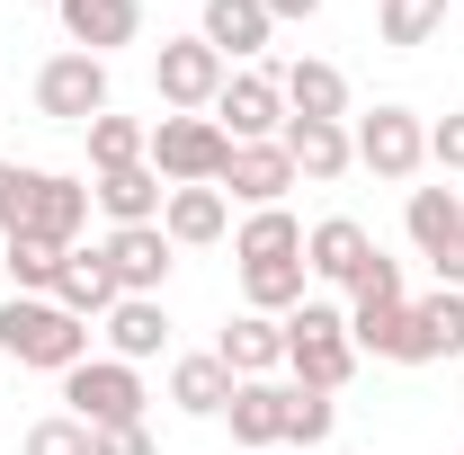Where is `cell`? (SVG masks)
I'll return each mask as SVG.
<instances>
[{"instance_id": "8992f818", "label": "cell", "mask_w": 464, "mask_h": 455, "mask_svg": "<svg viewBox=\"0 0 464 455\" xmlns=\"http://www.w3.org/2000/svg\"><path fill=\"white\" fill-rule=\"evenodd\" d=\"M232 63L206 45V36H161V54H152V90H161V116H215L224 99Z\"/></svg>"}, {"instance_id": "5b68a950", "label": "cell", "mask_w": 464, "mask_h": 455, "mask_svg": "<svg viewBox=\"0 0 464 455\" xmlns=\"http://www.w3.org/2000/svg\"><path fill=\"white\" fill-rule=\"evenodd\" d=\"M348 143H357V170L393 179V188H411V179L429 170V116H420V108H402V99L366 108L357 125H348Z\"/></svg>"}, {"instance_id": "52a82bcc", "label": "cell", "mask_w": 464, "mask_h": 455, "mask_svg": "<svg viewBox=\"0 0 464 455\" xmlns=\"http://www.w3.org/2000/svg\"><path fill=\"white\" fill-rule=\"evenodd\" d=\"M116 90H108V63L99 54H45L36 63V116H54V125H90V116H108Z\"/></svg>"}, {"instance_id": "30bf717a", "label": "cell", "mask_w": 464, "mask_h": 455, "mask_svg": "<svg viewBox=\"0 0 464 455\" xmlns=\"http://www.w3.org/2000/svg\"><path fill=\"white\" fill-rule=\"evenodd\" d=\"M286 402H295L286 375H250V384H232V402H224L232 447H241V455H277V447H286Z\"/></svg>"}, {"instance_id": "44dd1931", "label": "cell", "mask_w": 464, "mask_h": 455, "mask_svg": "<svg viewBox=\"0 0 464 455\" xmlns=\"http://www.w3.org/2000/svg\"><path fill=\"white\" fill-rule=\"evenodd\" d=\"M215 357H224L241 384H250V375H286V322H268V313H232L224 340H215Z\"/></svg>"}, {"instance_id": "83f0119b", "label": "cell", "mask_w": 464, "mask_h": 455, "mask_svg": "<svg viewBox=\"0 0 464 455\" xmlns=\"http://www.w3.org/2000/svg\"><path fill=\"white\" fill-rule=\"evenodd\" d=\"M63 259H72V250L36 241V232H0V268H9V295H54Z\"/></svg>"}, {"instance_id": "f1b7e54d", "label": "cell", "mask_w": 464, "mask_h": 455, "mask_svg": "<svg viewBox=\"0 0 464 455\" xmlns=\"http://www.w3.org/2000/svg\"><path fill=\"white\" fill-rule=\"evenodd\" d=\"M81 134H90V170H125V161H143V143H152V125H143V116H90V125H81Z\"/></svg>"}, {"instance_id": "8fae6325", "label": "cell", "mask_w": 464, "mask_h": 455, "mask_svg": "<svg viewBox=\"0 0 464 455\" xmlns=\"http://www.w3.org/2000/svg\"><path fill=\"white\" fill-rule=\"evenodd\" d=\"M99 259H108L116 295H161L179 250H170V232H161V224H116L108 241H99Z\"/></svg>"}, {"instance_id": "ffe728a7", "label": "cell", "mask_w": 464, "mask_h": 455, "mask_svg": "<svg viewBox=\"0 0 464 455\" xmlns=\"http://www.w3.org/2000/svg\"><path fill=\"white\" fill-rule=\"evenodd\" d=\"M99 340H108V357H125V366H152V357L170 348V313H161V295H116V313L99 322Z\"/></svg>"}, {"instance_id": "f35d334b", "label": "cell", "mask_w": 464, "mask_h": 455, "mask_svg": "<svg viewBox=\"0 0 464 455\" xmlns=\"http://www.w3.org/2000/svg\"><path fill=\"white\" fill-rule=\"evenodd\" d=\"M438 286H464V215H456V241H447V259H438Z\"/></svg>"}, {"instance_id": "3957f363", "label": "cell", "mask_w": 464, "mask_h": 455, "mask_svg": "<svg viewBox=\"0 0 464 455\" xmlns=\"http://www.w3.org/2000/svg\"><path fill=\"white\" fill-rule=\"evenodd\" d=\"M143 161L161 170V188H215L224 161H232V134L215 125V116H152Z\"/></svg>"}, {"instance_id": "6da1fadb", "label": "cell", "mask_w": 464, "mask_h": 455, "mask_svg": "<svg viewBox=\"0 0 464 455\" xmlns=\"http://www.w3.org/2000/svg\"><path fill=\"white\" fill-rule=\"evenodd\" d=\"M90 322H72L54 295H9L0 304V357H18V366H36V375H72L81 357H90Z\"/></svg>"}, {"instance_id": "ac0fdd59", "label": "cell", "mask_w": 464, "mask_h": 455, "mask_svg": "<svg viewBox=\"0 0 464 455\" xmlns=\"http://www.w3.org/2000/svg\"><path fill=\"white\" fill-rule=\"evenodd\" d=\"M286 161H295V179H313V188H331V179H348L357 170V143H348V125H322V116H286Z\"/></svg>"}, {"instance_id": "b9f144b4", "label": "cell", "mask_w": 464, "mask_h": 455, "mask_svg": "<svg viewBox=\"0 0 464 455\" xmlns=\"http://www.w3.org/2000/svg\"><path fill=\"white\" fill-rule=\"evenodd\" d=\"M456 455H464V447H456Z\"/></svg>"}, {"instance_id": "d4e9b609", "label": "cell", "mask_w": 464, "mask_h": 455, "mask_svg": "<svg viewBox=\"0 0 464 455\" xmlns=\"http://www.w3.org/2000/svg\"><path fill=\"white\" fill-rule=\"evenodd\" d=\"M54 304L72 313V322H90V331H99V322L116 313V277H108V259H99V250H72V259H63V277H54Z\"/></svg>"}, {"instance_id": "f546056e", "label": "cell", "mask_w": 464, "mask_h": 455, "mask_svg": "<svg viewBox=\"0 0 464 455\" xmlns=\"http://www.w3.org/2000/svg\"><path fill=\"white\" fill-rule=\"evenodd\" d=\"M331 429H340V393H313V384H295L286 402V447H331Z\"/></svg>"}, {"instance_id": "484cf974", "label": "cell", "mask_w": 464, "mask_h": 455, "mask_svg": "<svg viewBox=\"0 0 464 455\" xmlns=\"http://www.w3.org/2000/svg\"><path fill=\"white\" fill-rule=\"evenodd\" d=\"M456 215H464L456 188H411V197H402V232H411V250H420L429 268L447 259V241H456Z\"/></svg>"}, {"instance_id": "74e56055", "label": "cell", "mask_w": 464, "mask_h": 455, "mask_svg": "<svg viewBox=\"0 0 464 455\" xmlns=\"http://www.w3.org/2000/svg\"><path fill=\"white\" fill-rule=\"evenodd\" d=\"M259 9H268L277 27H304V18H322V0H259Z\"/></svg>"}, {"instance_id": "2e32d148", "label": "cell", "mask_w": 464, "mask_h": 455, "mask_svg": "<svg viewBox=\"0 0 464 455\" xmlns=\"http://www.w3.org/2000/svg\"><path fill=\"white\" fill-rule=\"evenodd\" d=\"M197 36H206V45H215V54H224L232 72H250V63L268 54L277 18H268L259 0H206V9H197Z\"/></svg>"}, {"instance_id": "ba28073f", "label": "cell", "mask_w": 464, "mask_h": 455, "mask_svg": "<svg viewBox=\"0 0 464 455\" xmlns=\"http://www.w3.org/2000/svg\"><path fill=\"white\" fill-rule=\"evenodd\" d=\"M215 125H224L232 143H277V134H286V90H277V72H268V63L232 72L224 99H215Z\"/></svg>"}, {"instance_id": "60d3db41", "label": "cell", "mask_w": 464, "mask_h": 455, "mask_svg": "<svg viewBox=\"0 0 464 455\" xmlns=\"http://www.w3.org/2000/svg\"><path fill=\"white\" fill-rule=\"evenodd\" d=\"M447 9H464V0H447Z\"/></svg>"}, {"instance_id": "5bb4252c", "label": "cell", "mask_w": 464, "mask_h": 455, "mask_svg": "<svg viewBox=\"0 0 464 455\" xmlns=\"http://www.w3.org/2000/svg\"><path fill=\"white\" fill-rule=\"evenodd\" d=\"M215 188H224L232 206H250V215H259V206H286V188H304V179H295L286 143H232V161H224Z\"/></svg>"}, {"instance_id": "cb8c5ba5", "label": "cell", "mask_w": 464, "mask_h": 455, "mask_svg": "<svg viewBox=\"0 0 464 455\" xmlns=\"http://www.w3.org/2000/svg\"><path fill=\"white\" fill-rule=\"evenodd\" d=\"M232 375L215 348H197V357H170V402L188 411V420H224V402H232Z\"/></svg>"}, {"instance_id": "4fadbf2b", "label": "cell", "mask_w": 464, "mask_h": 455, "mask_svg": "<svg viewBox=\"0 0 464 455\" xmlns=\"http://www.w3.org/2000/svg\"><path fill=\"white\" fill-rule=\"evenodd\" d=\"M54 18H63V45L99 54V63L143 36V0H54Z\"/></svg>"}, {"instance_id": "603a6c76", "label": "cell", "mask_w": 464, "mask_h": 455, "mask_svg": "<svg viewBox=\"0 0 464 455\" xmlns=\"http://www.w3.org/2000/svg\"><path fill=\"white\" fill-rule=\"evenodd\" d=\"M268 259H304V224L295 206H259L232 224V268H268Z\"/></svg>"}, {"instance_id": "9c48e42d", "label": "cell", "mask_w": 464, "mask_h": 455, "mask_svg": "<svg viewBox=\"0 0 464 455\" xmlns=\"http://www.w3.org/2000/svg\"><path fill=\"white\" fill-rule=\"evenodd\" d=\"M348 340H357V357H384V366H438L411 304H348Z\"/></svg>"}, {"instance_id": "d590c367", "label": "cell", "mask_w": 464, "mask_h": 455, "mask_svg": "<svg viewBox=\"0 0 464 455\" xmlns=\"http://www.w3.org/2000/svg\"><path fill=\"white\" fill-rule=\"evenodd\" d=\"M429 161L464 179V108H447V116H438V125H429Z\"/></svg>"}, {"instance_id": "277c9868", "label": "cell", "mask_w": 464, "mask_h": 455, "mask_svg": "<svg viewBox=\"0 0 464 455\" xmlns=\"http://www.w3.org/2000/svg\"><path fill=\"white\" fill-rule=\"evenodd\" d=\"M63 384V411H72V420H81V429H125V420H143V366H125V357H108V348H99V357H81V366H72V375H54Z\"/></svg>"}, {"instance_id": "4dcf8cb0", "label": "cell", "mask_w": 464, "mask_h": 455, "mask_svg": "<svg viewBox=\"0 0 464 455\" xmlns=\"http://www.w3.org/2000/svg\"><path fill=\"white\" fill-rule=\"evenodd\" d=\"M411 313H420V331H429V348H438V357H464V286H438V295H420Z\"/></svg>"}, {"instance_id": "d6986e66", "label": "cell", "mask_w": 464, "mask_h": 455, "mask_svg": "<svg viewBox=\"0 0 464 455\" xmlns=\"http://www.w3.org/2000/svg\"><path fill=\"white\" fill-rule=\"evenodd\" d=\"M277 90H286V116H322V125H348V72L322 54L277 63Z\"/></svg>"}, {"instance_id": "ab89813d", "label": "cell", "mask_w": 464, "mask_h": 455, "mask_svg": "<svg viewBox=\"0 0 464 455\" xmlns=\"http://www.w3.org/2000/svg\"><path fill=\"white\" fill-rule=\"evenodd\" d=\"M27 9H54V0H27Z\"/></svg>"}, {"instance_id": "7c38bea8", "label": "cell", "mask_w": 464, "mask_h": 455, "mask_svg": "<svg viewBox=\"0 0 464 455\" xmlns=\"http://www.w3.org/2000/svg\"><path fill=\"white\" fill-rule=\"evenodd\" d=\"M36 241H54V250H81V232H90V179L81 170H36V197H27V224Z\"/></svg>"}, {"instance_id": "836d02e7", "label": "cell", "mask_w": 464, "mask_h": 455, "mask_svg": "<svg viewBox=\"0 0 464 455\" xmlns=\"http://www.w3.org/2000/svg\"><path fill=\"white\" fill-rule=\"evenodd\" d=\"M348 304H411V286H402V259H384V250H375V259L357 268V286H348Z\"/></svg>"}, {"instance_id": "9a60e30c", "label": "cell", "mask_w": 464, "mask_h": 455, "mask_svg": "<svg viewBox=\"0 0 464 455\" xmlns=\"http://www.w3.org/2000/svg\"><path fill=\"white\" fill-rule=\"evenodd\" d=\"M375 259V232L357 224V215H322V224L304 232V268H313V286H357V268Z\"/></svg>"}, {"instance_id": "e575fe53", "label": "cell", "mask_w": 464, "mask_h": 455, "mask_svg": "<svg viewBox=\"0 0 464 455\" xmlns=\"http://www.w3.org/2000/svg\"><path fill=\"white\" fill-rule=\"evenodd\" d=\"M27 197H36V170L27 161H0V232L27 224Z\"/></svg>"}, {"instance_id": "e0dca14e", "label": "cell", "mask_w": 464, "mask_h": 455, "mask_svg": "<svg viewBox=\"0 0 464 455\" xmlns=\"http://www.w3.org/2000/svg\"><path fill=\"white\" fill-rule=\"evenodd\" d=\"M90 206L116 224H161V206H170V188H161V170L152 161H125V170H99L90 179Z\"/></svg>"}, {"instance_id": "4316f807", "label": "cell", "mask_w": 464, "mask_h": 455, "mask_svg": "<svg viewBox=\"0 0 464 455\" xmlns=\"http://www.w3.org/2000/svg\"><path fill=\"white\" fill-rule=\"evenodd\" d=\"M304 295H313V268H304V259H268V268H241V313H268V322H286Z\"/></svg>"}, {"instance_id": "d6a6232c", "label": "cell", "mask_w": 464, "mask_h": 455, "mask_svg": "<svg viewBox=\"0 0 464 455\" xmlns=\"http://www.w3.org/2000/svg\"><path fill=\"white\" fill-rule=\"evenodd\" d=\"M18 455H90V429H81L72 411H54V420H36V429L18 438Z\"/></svg>"}, {"instance_id": "7a4b0ae2", "label": "cell", "mask_w": 464, "mask_h": 455, "mask_svg": "<svg viewBox=\"0 0 464 455\" xmlns=\"http://www.w3.org/2000/svg\"><path fill=\"white\" fill-rule=\"evenodd\" d=\"M357 375V340H348V304L331 295H304L286 313V384H313V393H340Z\"/></svg>"}, {"instance_id": "8d00e7d4", "label": "cell", "mask_w": 464, "mask_h": 455, "mask_svg": "<svg viewBox=\"0 0 464 455\" xmlns=\"http://www.w3.org/2000/svg\"><path fill=\"white\" fill-rule=\"evenodd\" d=\"M90 455H161V447L143 420H125V429H90Z\"/></svg>"}, {"instance_id": "1f68e13d", "label": "cell", "mask_w": 464, "mask_h": 455, "mask_svg": "<svg viewBox=\"0 0 464 455\" xmlns=\"http://www.w3.org/2000/svg\"><path fill=\"white\" fill-rule=\"evenodd\" d=\"M375 27H384V45H429L447 27V0H384Z\"/></svg>"}, {"instance_id": "7402d4cb", "label": "cell", "mask_w": 464, "mask_h": 455, "mask_svg": "<svg viewBox=\"0 0 464 455\" xmlns=\"http://www.w3.org/2000/svg\"><path fill=\"white\" fill-rule=\"evenodd\" d=\"M161 232H170V250H215V241L232 232V197L224 188H170Z\"/></svg>"}]
</instances>
